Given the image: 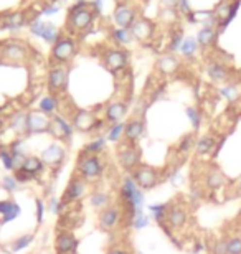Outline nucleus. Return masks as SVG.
<instances>
[{
  "label": "nucleus",
  "instance_id": "f257e3e1",
  "mask_svg": "<svg viewBox=\"0 0 241 254\" xmlns=\"http://www.w3.org/2000/svg\"><path fill=\"white\" fill-rule=\"evenodd\" d=\"M144 191L137 186L131 173H126L120 180L119 191H118V205L122 208L124 215L129 220L132 216L139 215L144 211Z\"/></svg>",
  "mask_w": 241,
  "mask_h": 254
},
{
  "label": "nucleus",
  "instance_id": "f03ea898",
  "mask_svg": "<svg viewBox=\"0 0 241 254\" xmlns=\"http://www.w3.org/2000/svg\"><path fill=\"white\" fill-rule=\"evenodd\" d=\"M103 173H104V162L101 155H93V153H86L83 151L78 153L73 175L83 178L91 185V183H98L101 180Z\"/></svg>",
  "mask_w": 241,
  "mask_h": 254
},
{
  "label": "nucleus",
  "instance_id": "7ed1b4c3",
  "mask_svg": "<svg viewBox=\"0 0 241 254\" xmlns=\"http://www.w3.org/2000/svg\"><path fill=\"white\" fill-rule=\"evenodd\" d=\"M89 193H91L89 183L85 182L80 177H76V175H73L60 198L61 205H63V208H68L71 203H78V202H83L85 198H88Z\"/></svg>",
  "mask_w": 241,
  "mask_h": 254
},
{
  "label": "nucleus",
  "instance_id": "20e7f679",
  "mask_svg": "<svg viewBox=\"0 0 241 254\" xmlns=\"http://www.w3.org/2000/svg\"><path fill=\"white\" fill-rule=\"evenodd\" d=\"M118 162L120 169L126 173H132L134 170L142 164V152L137 144H129L124 140L118 149Z\"/></svg>",
  "mask_w": 241,
  "mask_h": 254
},
{
  "label": "nucleus",
  "instance_id": "39448f33",
  "mask_svg": "<svg viewBox=\"0 0 241 254\" xmlns=\"http://www.w3.org/2000/svg\"><path fill=\"white\" fill-rule=\"evenodd\" d=\"M131 175L137 183V186L142 191L154 190L160 183V172L155 167H152V165L140 164Z\"/></svg>",
  "mask_w": 241,
  "mask_h": 254
},
{
  "label": "nucleus",
  "instance_id": "423d86ee",
  "mask_svg": "<svg viewBox=\"0 0 241 254\" xmlns=\"http://www.w3.org/2000/svg\"><path fill=\"white\" fill-rule=\"evenodd\" d=\"M124 211L119 205H109L104 210H101L98 213V228L104 233H109L118 228V224L122 221L124 218Z\"/></svg>",
  "mask_w": 241,
  "mask_h": 254
},
{
  "label": "nucleus",
  "instance_id": "0eeeda50",
  "mask_svg": "<svg viewBox=\"0 0 241 254\" xmlns=\"http://www.w3.org/2000/svg\"><path fill=\"white\" fill-rule=\"evenodd\" d=\"M101 124V120H98L96 114L93 111H76L74 116L71 118V126L76 132H81V134H89V132H94L98 129V126Z\"/></svg>",
  "mask_w": 241,
  "mask_h": 254
},
{
  "label": "nucleus",
  "instance_id": "6e6552de",
  "mask_svg": "<svg viewBox=\"0 0 241 254\" xmlns=\"http://www.w3.org/2000/svg\"><path fill=\"white\" fill-rule=\"evenodd\" d=\"M50 132V118L40 111L27 112L25 120V135H36V134H48Z\"/></svg>",
  "mask_w": 241,
  "mask_h": 254
},
{
  "label": "nucleus",
  "instance_id": "1a4fd4ad",
  "mask_svg": "<svg viewBox=\"0 0 241 254\" xmlns=\"http://www.w3.org/2000/svg\"><path fill=\"white\" fill-rule=\"evenodd\" d=\"M73 132L74 129L71 126V122H68L63 116L55 114L50 118V132L48 134L56 140H65V142H69L73 139Z\"/></svg>",
  "mask_w": 241,
  "mask_h": 254
},
{
  "label": "nucleus",
  "instance_id": "9d476101",
  "mask_svg": "<svg viewBox=\"0 0 241 254\" xmlns=\"http://www.w3.org/2000/svg\"><path fill=\"white\" fill-rule=\"evenodd\" d=\"M80 241L74 236L73 231L60 230L55 236V253L56 254H78Z\"/></svg>",
  "mask_w": 241,
  "mask_h": 254
},
{
  "label": "nucleus",
  "instance_id": "9b49d317",
  "mask_svg": "<svg viewBox=\"0 0 241 254\" xmlns=\"http://www.w3.org/2000/svg\"><path fill=\"white\" fill-rule=\"evenodd\" d=\"M40 159L43 160L47 169H60L65 164L66 159V149L61 144H50L43 152Z\"/></svg>",
  "mask_w": 241,
  "mask_h": 254
},
{
  "label": "nucleus",
  "instance_id": "f8f14e48",
  "mask_svg": "<svg viewBox=\"0 0 241 254\" xmlns=\"http://www.w3.org/2000/svg\"><path fill=\"white\" fill-rule=\"evenodd\" d=\"M189 210L180 205V203H170V208L167 211V226L169 230H182L189 223Z\"/></svg>",
  "mask_w": 241,
  "mask_h": 254
},
{
  "label": "nucleus",
  "instance_id": "ddd939ff",
  "mask_svg": "<svg viewBox=\"0 0 241 254\" xmlns=\"http://www.w3.org/2000/svg\"><path fill=\"white\" fill-rule=\"evenodd\" d=\"M68 85V69L63 66H55L48 73V89L53 94L63 93Z\"/></svg>",
  "mask_w": 241,
  "mask_h": 254
},
{
  "label": "nucleus",
  "instance_id": "4468645a",
  "mask_svg": "<svg viewBox=\"0 0 241 254\" xmlns=\"http://www.w3.org/2000/svg\"><path fill=\"white\" fill-rule=\"evenodd\" d=\"M73 55H74V43L69 38L58 40L52 51V58L56 63H66V61L71 60Z\"/></svg>",
  "mask_w": 241,
  "mask_h": 254
},
{
  "label": "nucleus",
  "instance_id": "2eb2a0df",
  "mask_svg": "<svg viewBox=\"0 0 241 254\" xmlns=\"http://www.w3.org/2000/svg\"><path fill=\"white\" fill-rule=\"evenodd\" d=\"M22 213V208H20L18 203L12 198H5V200H0V226L3 224L15 221L17 218Z\"/></svg>",
  "mask_w": 241,
  "mask_h": 254
},
{
  "label": "nucleus",
  "instance_id": "dca6fc26",
  "mask_svg": "<svg viewBox=\"0 0 241 254\" xmlns=\"http://www.w3.org/2000/svg\"><path fill=\"white\" fill-rule=\"evenodd\" d=\"M145 131V122L142 119H131L126 122V129H124V140L129 144H137L139 139L144 135Z\"/></svg>",
  "mask_w": 241,
  "mask_h": 254
},
{
  "label": "nucleus",
  "instance_id": "f3484780",
  "mask_svg": "<svg viewBox=\"0 0 241 254\" xmlns=\"http://www.w3.org/2000/svg\"><path fill=\"white\" fill-rule=\"evenodd\" d=\"M228 178L226 175L222 172L218 167H210L208 170H207L205 173V186L211 191H217V190H222L223 186L226 185Z\"/></svg>",
  "mask_w": 241,
  "mask_h": 254
},
{
  "label": "nucleus",
  "instance_id": "a211bd4d",
  "mask_svg": "<svg viewBox=\"0 0 241 254\" xmlns=\"http://www.w3.org/2000/svg\"><path fill=\"white\" fill-rule=\"evenodd\" d=\"M104 65H106V68L113 73L120 71V69L126 68V65H127L126 53L120 51V50H109L104 56Z\"/></svg>",
  "mask_w": 241,
  "mask_h": 254
},
{
  "label": "nucleus",
  "instance_id": "6ab92c4d",
  "mask_svg": "<svg viewBox=\"0 0 241 254\" xmlns=\"http://www.w3.org/2000/svg\"><path fill=\"white\" fill-rule=\"evenodd\" d=\"M217 137L211 135V134H205L202 137H198L195 140V147H193V152L195 155L198 157H205V155H210L211 152H215L217 149Z\"/></svg>",
  "mask_w": 241,
  "mask_h": 254
},
{
  "label": "nucleus",
  "instance_id": "aec40b11",
  "mask_svg": "<svg viewBox=\"0 0 241 254\" xmlns=\"http://www.w3.org/2000/svg\"><path fill=\"white\" fill-rule=\"evenodd\" d=\"M126 114H127V104L122 102V101H114L106 107L104 119L109 124L122 122V119L126 118Z\"/></svg>",
  "mask_w": 241,
  "mask_h": 254
},
{
  "label": "nucleus",
  "instance_id": "412c9836",
  "mask_svg": "<svg viewBox=\"0 0 241 254\" xmlns=\"http://www.w3.org/2000/svg\"><path fill=\"white\" fill-rule=\"evenodd\" d=\"M88 202H89V205L94 208V210L101 211V210H104V208H107L109 205H113V197H111L107 191L93 190L88 195Z\"/></svg>",
  "mask_w": 241,
  "mask_h": 254
},
{
  "label": "nucleus",
  "instance_id": "4be33fe9",
  "mask_svg": "<svg viewBox=\"0 0 241 254\" xmlns=\"http://www.w3.org/2000/svg\"><path fill=\"white\" fill-rule=\"evenodd\" d=\"M69 22H71L73 28L74 30H86V28H89L91 22H93V15H91L89 10H80L76 12V14L69 15Z\"/></svg>",
  "mask_w": 241,
  "mask_h": 254
},
{
  "label": "nucleus",
  "instance_id": "5701e85b",
  "mask_svg": "<svg viewBox=\"0 0 241 254\" xmlns=\"http://www.w3.org/2000/svg\"><path fill=\"white\" fill-rule=\"evenodd\" d=\"M2 55L5 60L10 61V63H20V61H23L25 58H27V51H25V48L20 47V45L10 43L2 50Z\"/></svg>",
  "mask_w": 241,
  "mask_h": 254
},
{
  "label": "nucleus",
  "instance_id": "b1692460",
  "mask_svg": "<svg viewBox=\"0 0 241 254\" xmlns=\"http://www.w3.org/2000/svg\"><path fill=\"white\" fill-rule=\"evenodd\" d=\"M22 169L25 170V172L33 175L35 178H38V175L43 173L47 167H45L43 160H41L38 155H32V153H28V157L25 159V164H23Z\"/></svg>",
  "mask_w": 241,
  "mask_h": 254
},
{
  "label": "nucleus",
  "instance_id": "393cba45",
  "mask_svg": "<svg viewBox=\"0 0 241 254\" xmlns=\"http://www.w3.org/2000/svg\"><path fill=\"white\" fill-rule=\"evenodd\" d=\"M38 111L43 112V114H47L48 118L55 116L56 111H58V99H56V96L55 94H50V96L41 98L40 102H38Z\"/></svg>",
  "mask_w": 241,
  "mask_h": 254
},
{
  "label": "nucleus",
  "instance_id": "a878e982",
  "mask_svg": "<svg viewBox=\"0 0 241 254\" xmlns=\"http://www.w3.org/2000/svg\"><path fill=\"white\" fill-rule=\"evenodd\" d=\"M107 145V140H106V135H98L94 139H91L88 144L83 147V152L86 153H93V155H101L104 152Z\"/></svg>",
  "mask_w": 241,
  "mask_h": 254
},
{
  "label": "nucleus",
  "instance_id": "bb28decb",
  "mask_svg": "<svg viewBox=\"0 0 241 254\" xmlns=\"http://www.w3.org/2000/svg\"><path fill=\"white\" fill-rule=\"evenodd\" d=\"M33 239H35V233H25V235L18 236V238H15L14 241H12L10 249H8V251H10V253L23 251V249H27L33 243Z\"/></svg>",
  "mask_w": 241,
  "mask_h": 254
},
{
  "label": "nucleus",
  "instance_id": "cd10ccee",
  "mask_svg": "<svg viewBox=\"0 0 241 254\" xmlns=\"http://www.w3.org/2000/svg\"><path fill=\"white\" fill-rule=\"evenodd\" d=\"M124 129H126V122H116L111 124L106 131V140L107 142L118 144L124 139Z\"/></svg>",
  "mask_w": 241,
  "mask_h": 254
},
{
  "label": "nucleus",
  "instance_id": "c85d7f7f",
  "mask_svg": "<svg viewBox=\"0 0 241 254\" xmlns=\"http://www.w3.org/2000/svg\"><path fill=\"white\" fill-rule=\"evenodd\" d=\"M157 68L165 74H172L178 69V60L172 55H165L157 61Z\"/></svg>",
  "mask_w": 241,
  "mask_h": 254
},
{
  "label": "nucleus",
  "instance_id": "c756f323",
  "mask_svg": "<svg viewBox=\"0 0 241 254\" xmlns=\"http://www.w3.org/2000/svg\"><path fill=\"white\" fill-rule=\"evenodd\" d=\"M152 33V25L149 22H137L131 25V35L136 36L137 40H145L149 38Z\"/></svg>",
  "mask_w": 241,
  "mask_h": 254
},
{
  "label": "nucleus",
  "instance_id": "7c9ffc66",
  "mask_svg": "<svg viewBox=\"0 0 241 254\" xmlns=\"http://www.w3.org/2000/svg\"><path fill=\"white\" fill-rule=\"evenodd\" d=\"M25 120H27V112H17V114L12 116L10 122H8V127L22 137V135H25Z\"/></svg>",
  "mask_w": 241,
  "mask_h": 254
},
{
  "label": "nucleus",
  "instance_id": "2f4dec72",
  "mask_svg": "<svg viewBox=\"0 0 241 254\" xmlns=\"http://www.w3.org/2000/svg\"><path fill=\"white\" fill-rule=\"evenodd\" d=\"M207 73L213 81H225L228 78V69L220 63H210L207 68Z\"/></svg>",
  "mask_w": 241,
  "mask_h": 254
},
{
  "label": "nucleus",
  "instance_id": "473e14b6",
  "mask_svg": "<svg viewBox=\"0 0 241 254\" xmlns=\"http://www.w3.org/2000/svg\"><path fill=\"white\" fill-rule=\"evenodd\" d=\"M132 18H134V14H132L127 7H119L118 10H116V22H118V25H120V28L131 27Z\"/></svg>",
  "mask_w": 241,
  "mask_h": 254
},
{
  "label": "nucleus",
  "instance_id": "72a5a7b5",
  "mask_svg": "<svg viewBox=\"0 0 241 254\" xmlns=\"http://www.w3.org/2000/svg\"><path fill=\"white\" fill-rule=\"evenodd\" d=\"M20 186H22V185H20L18 180L14 177V173H12V175H3L2 180H0V188H2L8 195L15 193V191L18 190Z\"/></svg>",
  "mask_w": 241,
  "mask_h": 254
},
{
  "label": "nucleus",
  "instance_id": "f704fd0d",
  "mask_svg": "<svg viewBox=\"0 0 241 254\" xmlns=\"http://www.w3.org/2000/svg\"><path fill=\"white\" fill-rule=\"evenodd\" d=\"M129 223H131V228L134 231H140V230H144V228L149 226V223H151V215H145L142 211V213L132 216V218L129 220Z\"/></svg>",
  "mask_w": 241,
  "mask_h": 254
},
{
  "label": "nucleus",
  "instance_id": "c9c22d12",
  "mask_svg": "<svg viewBox=\"0 0 241 254\" xmlns=\"http://www.w3.org/2000/svg\"><path fill=\"white\" fill-rule=\"evenodd\" d=\"M195 140H197V139H195V134H187L185 137H182L180 142H178V145H177L178 153L187 155L189 152H192L193 147H195Z\"/></svg>",
  "mask_w": 241,
  "mask_h": 254
},
{
  "label": "nucleus",
  "instance_id": "e433bc0d",
  "mask_svg": "<svg viewBox=\"0 0 241 254\" xmlns=\"http://www.w3.org/2000/svg\"><path fill=\"white\" fill-rule=\"evenodd\" d=\"M0 164H2V167L5 169L7 172H14V157H12L8 145H3V147L0 149Z\"/></svg>",
  "mask_w": 241,
  "mask_h": 254
},
{
  "label": "nucleus",
  "instance_id": "4c0bfd02",
  "mask_svg": "<svg viewBox=\"0 0 241 254\" xmlns=\"http://www.w3.org/2000/svg\"><path fill=\"white\" fill-rule=\"evenodd\" d=\"M185 112H187V118L192 122L193 131H198V129L202 127V112L198 111L197 107H187Z\"/></svg>",
  "mask_w": 241,
  "mask_h": 254
},
{
  "label": "nucleus",
  "instance_id": "58836bf2",
  "mask_svg": "<svg viewBox=\"0 0 241 254\" xmlns=\"http://www.w3.org/2000/svg\"><path fill=\"white\" fill-rule=\"evenodd\" d=\"M180 51L184 56H193L197 51V40L193 38H185L180 45Z\"/></svg>",
  "mask_w": 241,
  "mask_h": 254
},
{
  "label": "nucleus",
  "instance_id": "ea45409f",
  "mask_svg": "<svg viewBox=\"0 0 241 254\" xmlns=\"http://www.w3.org/2000/svg\"><path fill=\"white\" fill-rule=\"evenodd\" d=\"M210 254H228V238H218L213 241Z\"/></svg>",
  "mask_w": 241,
  "mask_h": 254
},
{
  "label": "nucleus",
  "instance_id": "a19ab883",
  "mask_svg": "<svg viewBox=\"0 0 241 254\" xmlns=\"http://www.w3.org/2000/svg\"><path fill=\"white\" fill-rule=\"evenodd\" d=\"M47 210L50 211L52 215H56V216H61V213L65 211L63 205H61V200L58 197H52L48 200L47 203Z\"/></svg>",
  "mask_w": 241,
  "mask_h": 254
},
{
  "label": "nucleus",
  "instance_id": "79ce46f5",
  "mask_svg": "<svg viewBox=\"0 0 241 254\" xmlns=\"http://www.w3.org/2000/svg\"><path fill=\"white\" fill-rule=\"evenodd\" d=\"M56 35H58V30H56V27L55 25H52V23H45V27H43V32H41V38H45L47 41H55L56 40Z\"/></svg>",
  "mask_w": 241,
  "mask_h": 254
},
{
  "label": "nucleus",
  "instance_id": "37998d69",
  "mask_svg": "<svg viewBox=\"0 0 241 254\" xmlns=\"http://www.w3.org/2000/svg\"><path fill=\"white\" fill-rule=\"evenodd\" d=\"M228 254H241V236H230L228 238Z\"/></svg>",
  "mask_w": 241,
  "mask_h": 254
},
{
  "label": "nucleus",
  "instance_id": "c03bdc74",
  "mask_svg": "<svg viewBox=\"0 0 241 254\" xmlns=\"http://www.w3.org/2000/svg\"><path fill=\"white\" fill-rule=\"evenodd\" d=\"M213 36H215V33H213V30H211L210 27L203 28V30H202L200 33H198V43H200L202 47H207V45L211 43Z\"/></svg>",
  "mask_w": 241,
  "mask_h": 254
},
{
  "label": "nucleus",
  "instance_id": "a18cd8bd",
  "mask_svg": "<svg viewBox=\"0 0 241 254\" xmlns=\"http://www.w3.org/2000/svg\"><path fill=\"white\" fill-rule=\"evenodd\" d=\"M14 177L17 178V180H18L20 185H25V183H30L33 180H36L33 175H30L28 172H25L23 169H20V170H17V172H14Z\"/></svg>",
  "mask_w": 241,
  "mask_h": 254
},
{
  "label": "nucleus",
  "instance_id": "49530a36",
  "mask_svg": "<svg viewBox=\"0 0 241 254\" xmlns=\"http://www.w3.org/2000/svg\"><path fill=\"white\" fill-rule=\"evenodd\" d=\"M35 203H36V223L41 224L45 221V210H47V203H45L41 198H36Z\"/></svg>",
  "mask_w": 241,
  "mask_h": 254
},
{
  "label": "nucleus",
  "instance_id": "de8ad7c7",
  "mask_svg": "<svg viewBox=\"0 0 241 254\" xmlns=\"http://www.w3.org/2000/svg\"><path fill=\"white\" fill-rule=\"evenodd\" d=\"M220 94H222L225 99H228V101H235L236 96H238V93H236V87L231 86V85L222 87V89H220Z\"/></svg>",
  "mask_w": 241,
  "mask_h": 254
},
{
  "label": "nucleus",
  "instance_id": "09e8293b",
  "mask_svg": "<svg viewBox=\"0 0 241 254\" xmlns=\"http://www.w3.org/2000/svg\"><path fill=\"white\" fill-rule=\"evenodd\" d=\"M114 38H116V41H119V43H129L131 41V38H132V35L129 33L126 28H120V30H116L114 32Z\"/></svg>",
  "mask_w": 241,
  "mask_h": 254
},
{
  "label": "nucleus",
  "instance_id": "8fccbe9b",
  "mask_svg": "<svg viewBox=\"0 0 241 254\" xmlns=\"http://www.w3.org/2000/svg\"><path fill=\"white\" fill-rule=\"evenodd\" d=\"M106 254H132V253L129 251L126 246H122L120 243H118V244H111V246L107 248Z\"/></svg>",
  "mask_w": 241,
  "mask_h": 254
},
{
  "label": "nucleus",
  "instance_id": "3c124183",
  "mask_svg": "<svg viewBox=\"0 0 241 254\" xmlns=\"http://www.w3.org/2000/svg\"><path fill=\"white\" fill-rule=\"evenodd\" d=\"M203 249H205V244L200 243V241H197L195 243V246H193V254H197V253H202Z\"/></svg>",
  "mask_w": 241,
  "mask_h": 254
},
{
  "label": "nucleus",
  "instance_id": "603ef678",
  "mask_svg": "<svg viewBox=\"0 0 241 254\" xmlns=\"http://www.w3.org/2000/svg\"><path fill=\"white\" fill-rule=\"evenodd\" d=\"M162 2H164L165 5H175V3H177V0H162Z\"/></svg>",
  "mask_w": 241,
  "mask_h": 254
},
{
  "label": "nucleus",
  "instance_id": "864d4df0",
  "mask_svg": "<svg viewBox=\"0 0 241 254\" xmlns=\"http://www.w3.org/2000/svg\"><path fill=\"white\" fill-rule=\"evenodd\" d=\"M236 190H238V195H241V177L238 178V182H236Z\"/></svg>",
  "mask_w": 241,
  "mask_h": 254
},
{
  "label": "nucleus",
  "instance_id": "5fc2aeb1",
  "mask_svg": "<svg viewBox=\"0 0 241 254\" xmlns=\"http://www.w3.org/2000/svg\"><path fill=\"white\" fill-rule=\"evenodd\" d=\"M2 58H3V55H2V50H0V60H2Z\"/></svg>",
  "mask_w": 241,
  "mask_h": 254
},
{
  "label": "nucleus",
  "instance_id": "6e6d98bb",
  "mask_svg": "<svg viewBox=\"0 0 241 254\" xmlns=\"http://www.w3.org/2000/svg\"><path fill=\"white\" fill-rule=\"evenodd\" d=\"M3 147V144H2V139H0V149H2Z\"/></svg>",
  "mask_w": 241,
  "mask_h": 254
},
{
  "label": "nucleus",
  "instance_id": "4d7b16f0",
  "mask_svg": "<svg viewBox=\"0 0 241 254\" xmlns=\"http://www.w3.org/2000/svg\"><path fill=\"white\" fill-rule=\"evenodd\" d=\"M0 129H2V119H0Z\"/></svg>",
  "mask_w": 241,
  "mask_h": 254
},
{
  "label": "nucleus",
  "instance_id": "13d9d810",
  "mask_svg": "<svg viewBox=\"0 0 241 254\" xmlns=\"http://www.w3.org/2000/svg\"><path fill=\"white\" fill-rule=\"evenodd\" d=\"M136 254H144V253H136Z\"/></svg>",
  "mask_w": 241,
  "mask_h": 254
}]
</instances>
